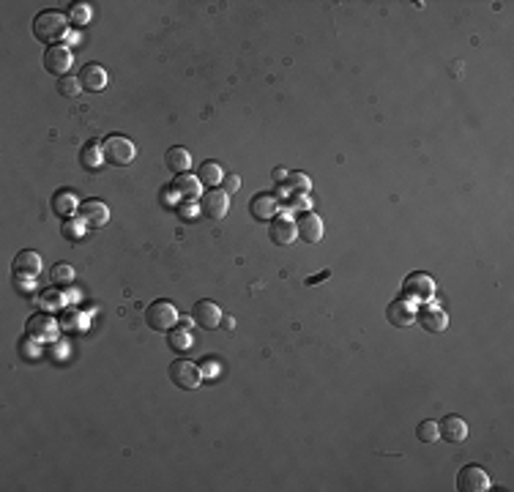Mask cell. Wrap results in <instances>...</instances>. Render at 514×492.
Instances as JSON below:
<instances>
[{"label":"cell","instance_id":"1","mask_svg":"<svg viewBox=\"0 0 514 492\" xmlns=\"http://www.w3.org/2000/svg\"><path fill=\"white\" fill-rule=\"evenodd\" d=\"M66 33H69V17L66 14H61V11H42V14H36V20H33V36L39 42H44V44L52 47Z\"/></svg>","mask_w":514,"mask_h":492},{"label":"cell","instance_id":"2","mask_svg":"<svg viewBox=\"0 0 514 492\" xmlns=\"http://www.w3.org/2000/svg\"><path fill=\"white\" fill-rule=\"evenodd\" d=\"M101 145V153H104V162H110L113 167H129L134 162V142L123 134H107L104 140L99 142Z\"/></svg>","mask_w":514,"mask_h":492},{"label":"cell","instance_id":"3","mask_svg":"<svg viewBox=\"0 0 514 492\" xmlns=\"http://www.w3.org/2000/svg\"><path fill=\"white\" fill-rule=\"evenodd\" d=\"M145 323L153 328V331H173L175 323H178V309H175L173 301L159 298V301L148 304V309H145Z\"/></svg>","mask_w":514,"mask_h":492},{"label":"cell","instance_id":"4","mask_svg":"<svg viewBox=\"0 0 514 492\" xmlns=\"http://www.w3.org/2000/svg\"><path fill=\"white\" fill-rule=\"evenodd\" d=\"M435 290H438L435 279L430 274H424V271H413V274H408L402 279V296L408 301H430L435 296Z\"/></svg>","mask_w":514,"mask_h":492},{"label":"cell","instance_id":"5","mask_svg":"<svg viewBox=\"0 0 514 492\" xmlns=\"http://www.w3.org/2000/svg\"><path fill=\"white\" fill-rule=\"evenodd\" d=\"M167 375H170V380H173L178 389H184V391H192V389H197V386L203 383V372H200V367H197V364H192L189 358H175V361L170 364Z\"/></svg>","mask_w":514,"mask_h":492},{"label":"cell","instance_id":"6","mask_svg":"<svg viewBox=\"0 0 514 492\" xmlns=\"http://www.w3.org/2000/svg\"><path fill=\"white\" fill-rule=\"evenodd\" d=\"M200 208H203V213L208 216V219H225L227 216V211H230V194L225 191V189H208L203 197H200Z\"/></svg>","mask_w":514,"mask_h":492},{"label":"cell","instance_id":"7","mask_svg":"<svg viewBox=\"0 0 514 492\" xmlns=\"http://www.w3.org/2000/svg\"><path fill=\"white\" fill-rule=\"evenodd\" d=\"M457 490L460 492H487L490 490V476L479 465H465L457 473Z\"/></svg>","mask_w":514,"mask_h":492},{"label":"cell","instance_id":"8","mask_svg":"<svg viewBox=\"0 0 514 492\" xmlns=\"http://www.w3.org/2000/svg\"><path fill=\"white\" fill-rule=\"evenodd\" d=\"M296 230H299V238L309 244V246H315V244H320L323 241V233H326V227H323V219L318 216V213L312 211H304L299 216V222H296Z\"/></svg>","mask_w":514,"mask_h":492},{"label":"cell","instance_id":"9","mask_svg":"<svg viewBox=\"0 0 514 492\" xmlns=\"http://www.w3.org/2000/svg\"><path fill=\"white\" fill-rule=\"evenodd\" d=\"M44 69L49 74H55L58 80L66 77V71L71 69V49L66 44H52L44 49Z\"/></svg>","mask_w":514,"mask_h":492},{"label":"cell","instance_id":"10","mask_svg":"<svg viewBox=\"0 0 514 492\" xmlns=\"http://www.w3.org/2000/svg\"><path fill=\"white\" fill-rule=\"evenodd\" d=\"M192 317H194V323L200 328H213L222 323V306L216 304V301H211V298H200L197 304L192 306Z\"/></svg>","mask_w":514,"mask_h":492},{"label":"cell","instance_id":"11","mask_svg":"<svg viewBox=\"0 0 514 492\" xmlns=\"http://www.w3.org/2000/svg\"><path fill=\"white\" fill-rule=\"evenodd\" d=\"M11 268H14V279H36L42 274V255L25 249L14 258Z\"/></svg>","mask_w":514,"mask_h":492},{"label":"cell","instance_id":"12","mask_svg":"<svg viewBox=\"0 0 514 492\" xmlns=\"http://www.w3.org/2000/svg\"><path fill=\"white\" fill-rule=\"evenodd\" d=\"M77 80H80V85H82V91H88V94H99V91H104L107 88V69L104 66H99V63H85L80 74H77Z\"/></svg>","mask_w":514,"mask_h":492},{"label":"cell","instance_id":"13","mask_svg":"<svg viewBox=\"0 0 514 492\" xmlns=\"http://www.w3.org/2000/svg\"><path fill=\"white\" fill-rule=\"evenodd\" d=\"M268 238H271L277 246H290V244L299 238L296 222L287 219V216H274L271 225H268Z\"/></svg>","mask_w":514,"mask_h":492},{"label":"cell","instance_id":"14","mask_svg":"<svg viewBox=\"0 0 514 492\" xmlns=\"http://www.w3.org/2000/svg\"><path fill=\"white\" fill-rule=\"evenodd\" d=\"M25 334L36 342L42 339H55L58 336V323L52 320V315H33L27 323H25Z\"/></svg>","mask_w":514,"mask_h":492},{"label":"cell","instance_id":"15","mask_svg":"<svg viewBox=\"0 0 514 492\" xmlns=\"http://www.w3.org/2000/svg\"><path fill=\"white\" fill-rule=\"evenodd\" d=\"M386 320L394 328H408L413 326V320H416V309H413V304L408 298H397L386 309Z\"/></svg>","mask_w":514,"mask_h":492},{"label":"cell","instance_id":"16","mask_svg":"<svg viewBox=\"0 0 514 492\" xmlns=\"http://www.w3.org/2000/svg\"><path fill=\"white\" fill-rule=\"evenodd\" d=\"M77 211H80V219L88 227H104L110 222V208L101 200H85V203H80Z\"/></svg>","mask_w":514,"mask_h":492},{"label":"cell","instance_id":"17","mask_svg":"<svg viewBox=\"0 0 514 492\" xmlns=\"http://www.w3.org/2000/svg\"><path fill=\"white\" fill-rule=\"evenodd\" d=\"M416 320L430 334H444L446 326H449V317H446V312L441 306H421L419 312H416Z\"/></svg>","mask_w":514,"mask_h":492},{"label":"cell","instance_id":"18","mask_svg":"<svg viewBox=\"0 0 514 492\" xmlns=\"http://www.w3.org/2000/svg\"><path fill=\"white\" fill-rule=\"evenodd\" d=\"M438 435L449 441V443H465L468 438V424L460 416H446L444 422H438Z\"/></svg>","mask_w":514,"mask_h":492},{"label":"cell","instance_id":"19","mask_svg":"<svg viewBox=\"0 0 514 492\" xmlns=\"http://www.w3.org/2000/svg\"><path fill=\"white\" fill-rule=\"evenodd\" d=\"M249 211L255 219H263V222H268V219H274L277 211H280V200L274 197V194H268V191H263V194H255L252 200H249Z\"/></svg>","mask_w":514,"mask_h":492},{"label":"cell","instance_id":"20","mask_svg":"<svg viewBox=\"0 0 514 492\" xmlns=\"http://www.w3.org/2000/svg\"><path fill=\"white\" fill-rule=\"evenodd\" d=\"M164 164L173 170V172H187L189 167H192V153H189L187 148H181V145H175V148H170L167 153H164Z\"/></svg>","mask_w":514,"mask_h":492},{"label":"cell","instance_id":"21","mask_svg":"<svg viewBox=\"0 0 514 492\" xmlns=\"http://www.w3.org/2000/svg\"><path fill=\"white\" fill-rule=\"evenodd\" d=\"M77 208H80V203H77L74 191L63 189V191H55V194H52V211L58 213V216H69V213L77 211Z\"/></svg>","mask_w":514,"mask_h":492},{"label":"cell","instance_id":"22","mask_svg":"<svg viewBox=\"0 0 514 492\" xmlns=\"http://www.w3.org/2000/svg\"><path fill=\"white\" fill-rule=\"evenodd\" d=\"M173 187H175V191H178L184 200H194V197L200 194V187H203V184H200V178H197V175H187V172H181V175L175 178V184H173Z\"/></svg>","mask_w":514,"mask_h":492},{"label":"cell","instance_id":"23","mask_svg":"<svg viewBox=\"0 0 514 492\" xmlns=\"http://www.w3.org/2000/svg\"><path fill=\"white\" fill-rule=\"evenodd\" d=\"M197 178H200V184L208 189H216L222 181H225V175H222V167L216 162H203L200 164V172H197Z\"/></svg>","mask_w":514,"mask_h":492},{"label":"cell","instance_id":"24","mask_svg":"<svg viewBox=\"0 0 514 492\" xmlns=\"http://www.w3.org/2000/svg\"><path fill=\"white\" fill-rule=\"evenodd\" d=\"M80 159H82V167H88V170H99V167H101V162H104L101 145H96V142H88V145L82 148Z\"/></svg>","mask_w":514,"mask_h":492},{"label":"cell","instance_id":"25","mask_svg":"<svg viewBox=\"0 0 514 492\" xmlns=\"http://www.w3.org/2000/svg\"><path fill=\"white\" fill-rule=\"evenodd\" d=\"M167 342H170V348L175 353H184L192 348V334H189L187 328H173L170 336H167Z\"/></svg>","mask_w":514,"mask_h":492},{"label":"cell","instance_id":"26","mask_svg":"<svg viewBox=\"0 0 514 492\" xmlns=\"http://www.w3.org/2000/svg\"><path fill=\"white\" fill-rule=\"evenodd\" d=\"M284 187L290 189L293 194H306V191L312 189V181H309V175H306V172H287Z\"/></svg>","mask_w":514,"mask_h":492},{"label":"cell","instance_id":"27","mask_svg":"<svg viewBox=\"0 0 514 492\" xmlns=\"http://www.w3.org/2000/svg\"><path fill=\"white\" fill-rule=\"evenodd\" d=\"M39 306H42V312H61V306H63L61 290H44L39 296Z\"/></svg>","mask_w":514,"mask_h":492},{"label":"cell","instance_id":"28","mask_svg":"<svg viewBox=\"0 0 514 492\" xmlns=\"http://www.w3.org/2000/svg\"><path fill=\"white\" fill-rule=\"evenodd\" d=\"M416 438H419L421 443H438V424L432 422V419H427V422H421L416 427Z\"/></svg>","mask_w":514,"mask_h":492},{"label":"cell","instance_id":"29","mask_svg":"<svg viewBox=\"0 0 514 492\" xmlns=\"http://www.w3.org/2000/svg\"><path fill=\"white\" fill-rule=\"evenodd\" d=\"M66 17H69V23H74L77 27H82V25L91 20V8H88V3H71Z\"/></svg>","mask_w":514,"mask_h":492},{"label":"cell","instance_id":"30","mask_svg":"<svg viewBox=\"0 0 514 492\" xmlns=\"http://www.w3.org/2000/svg\"><path fill=\"white\" fill-rule=\"evenodd\" d=\"M49 277H52L55 284H69V282H74V268H71L69 263H55L52 271H49Z\"/></svg>","mask_w":514,"mask_h":492},{"label":"cell","instance_id":"31","mask_svg":"<svg viewBox=\"0 0 514 492\" xmlns=\"http://www.w3.org/2000/svg\"><path fill=\"white\" fill-rule=\"evenodd\" d=\"M58 91H61L63 96H69V99H74V96L82 94V85H80V80H77V77H69V74H66V77H61V80H58Z\"/></svg>","mask_w":514,"mask_h":492},{"label":"cell","instance_id":"32","mask_svg":"<svg viewBox=\"0 0 514 492\" xmlns=\"http://www.w3.org/2000/svg\"><path fill=\"white\" fill-rule=\"evenodd\" d=\"M85 227H88V225H85L82 219H80V222H77V219H69V222L63 225V235H66V238H71V241H74V238H82Z\"/></svg>","mask_w":514,"mask_h":492},{"label":"cell","instance_id":"33","mask_svg":"<svg viewBox=\"0 0 514 492\" xmlns=\"http://www.w3.org/2000/svg\"><path fill=\"white\" fill-rule=\"evenodd\" d=\"M33 342H36V339H30V336H25V339H23V345H20V348H23V353H25V358H30V361H33V358H36V355H39V345H33Z\"/></svg>","mask_w":514,"mask_h":492},{"label":"cell","instance_id":"34","mask_svg":"<svg viewBox=\"0 0 514 492\" xmlns=\"http://www.w3.org/2000/svg\"><path fill=\"white\" fill-rule=\"evenodd\" d=\"M238 189H241V178H238V175L225 178V191H227V194H233V191H238Z\"/></svg>","mask_w":514,"mask_h":492},{"label":"cell","instance_id":"35","mask_svg":"<svg viewBox=\"0 0 514 492\" xmlns=\"http://www.w3.org/2000/svg\"><path fill=\"white\" fill-rule=\"evenodd\" d=\"M200 372H203V380H213L211 375H216V364H213V361H208V364H206Z\"/></svg>","mask_w":514,"mask_h":492},{"label":"cell","instance_id":"36","mask_svg":"<svg viewBox=\"0 0 514 492\" xmlns=\"http://www.w3.org/2000/svg\"><path fill=\"white\" fill-rule=\"evenodd\" d=\"M271 178H274V184H282V187H284V181H287V170H274V172H271Z\"/></svg>","mask_w":514,"mask_h":492},{"label":"cell","instance_id":"37","mask_svg":"<svg viewBox=\"0 0 514 492\" xmlns=\"http://www.w3.org/2000/svg\"><path fill=\"white\" fill-rule=\"evenodd\" d=\"M328 277H331V271H320V274L309 277V279H306V284H315V282H323V279H328Z\"/></svg>","mask_w":514,"mask_h":492},{"label":"cell","instance_id":"38","mask_svg":"<svg viewBox=\"0 0 514 492\" xmlns=\"http://www.w3.org/2000/svg\"><path fill=\"white\" fill-rule=\"evenodd\" d=\"M194 211H197L194 206H192V208H189V206H184V208H181V216H184V219H189V216H194Z\"/></svg>","mask_w":514,"mask_h":492}]
</instances>
